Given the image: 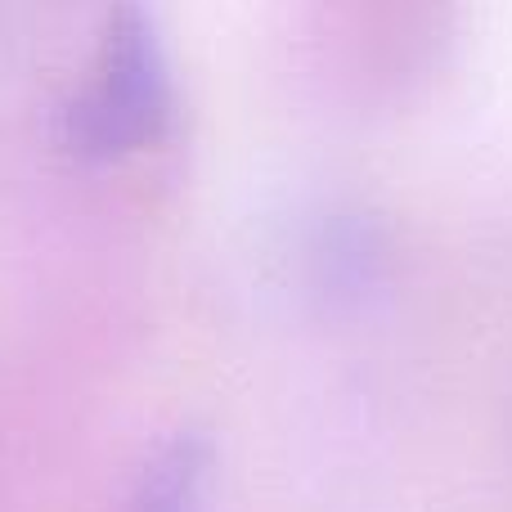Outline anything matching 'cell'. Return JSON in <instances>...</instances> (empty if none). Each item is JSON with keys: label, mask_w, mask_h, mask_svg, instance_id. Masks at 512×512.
Segmentation results:
<instances>
[{"label": "cell", "mask_w": 512, "mask_h": 512, "mask_svg": "<svg viewBox=\"0 0 512 512\" xmlns=\"http://www.w3.org/2000/svg\"><path fill=\"white\" fill-rule=\"evenodd\" d=\"M167 63L153 23L140 9H122L99 45V68L86 95L72 104V140L81 153H126L153 140L167 122Z\"/></svg>", "instance_id": "6da1fadb"}, {"label": "cell", "mask_w": 512, "mask_h": 512, "mask_svg": "<svg viewBox=\"0 0 512 512\" xmlns=\"http://www.w3.org/2000/svg\"><path fill=\"white\" fill-rule=\"evenodd\" d=\"M203 441L176 436L158 459L144 468L135 512H198V486H203Z\"/></svg>", "instance_id": "7a4b0ae2"}]
</instances>
